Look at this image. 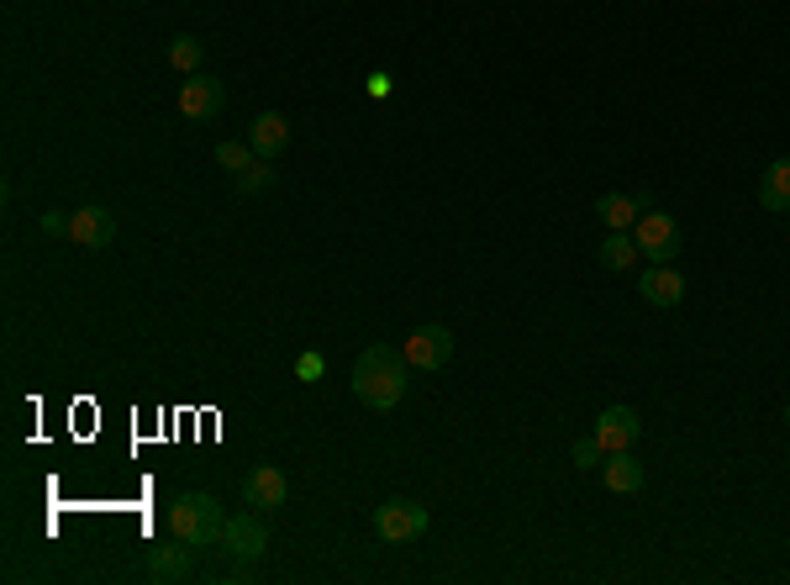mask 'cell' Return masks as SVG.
I'll return each instance as SVG.
<instances>
[{"label":"cell","instance_id":"1","mask_svg":"<svg viewBox=\"0 0 790 585\" xmlns=\"http://www.w3.org/2000/svg\"><path fill=\"white\" fill-rule=\"evenodd\" d=\"M411 386V365L401 348H385V343H369L359 359H354V396H359L369 412H390L401 407V396Z\"/></svg>","mask_w":790,"mask_h":585},{"label":"cell","instance_id":"2","mask_svg":"<svg viewBox=\"0 0 790 585\" xmlns=\"http://www.w3.org/2000/svg\"><path fill=\"white\" fill-rule=\"evenodd\" d=\"M164 517H169V533L185 538V543H195V549L221 543V528H227V517H221V507H216V496H206V490H185V496H174Z\"/></svg>","mask_w":790,"mask_h":585},{"label":"cell","instance_id":"3","mask_svg":"<svg viewBox=\"0 0 790 585\" xmlns=\"http://www.w3.org/2000/svg\"><path fill=\"white\" fill-rule=\"evenodd\" d=\"M428 507L422 501H407V496H390L375 507V538L380 543H416V538L428 533Z\"/></svg>","mask_w":790,"mask_h":585},{"label":"cell","instance_id":"4","mask_svg":"<svg viewBox=\"0 0 790 585\" xmlns=\"http://www.w3.org/2000/svg\"><path fill=\"white\" fill-rule=\"evenodd\" d=\"M632 243L643 253L648 264H674V253H680V221L670 212H643V217L632 221Z\"/></svg>","mask_w":790,"mask_h":585},{"label":"cell","instance_id":"5","mask_svg":"<svg viewBox=\"0 0 790 585\" xmlns=\"http://www.w3.org/2000/svg\"><path fill=\"white\" fill-rule=\"evenodd\" d=\"M401 354H407L411 369L432 375V369H443L448 359H454V333H448V327H437V322H428V327H416V333H411Z\"/></svg>","mask_w":790,"mask_h":585},{"label":"cell","instance_id":"6","mask_svg":"<svg viewBox=\"0 0 790 585\" xmlns=\"http://www.w3.org/2000/svg\"><path fill=\"white\" fill-rule=\"evenodd\" d=\"M227 106V90H221V79L212 74H185V85H180V117L185 122H212L216 111Z\"/></svg>","mask_w":790,"mask_h":585},{"label":"cell","instance_id":"7","mask_svg":"<svg viewBox=\"0 0 790 585\" xmlns=\"http://www.w3.org/2000/svg\"><path fill=\"white\" fill-rule=\"evenodd\" d=\"M221 549L232 554V560L253 564L269 549V528H263V512H238L227 517V528H221Z\"/></svg>","mask_w":790,"mask_h":585},{"label":"cell","instance_id":"8","mask_svg":"<svg viewBox=\"0 0 790 585\" xmlns=\"http://www.w3.org/2000/svg\"><path fill=\"white\" fill-rule=\"evenodd\" d=\"M290 496V480L285 469H274V464H253L248 475H242V501L253 507V512H280Z\"/></svg>","mask_w":790,"mask_h":585},{"label":"cell","instance_id":"9","mask_svg":"<svg viewBox=\"0 0 790 585\" xmlns=\"http://www.w3.org/2000/svg\"><path fill=\"white\" fill-rule=\"evenodd\" d=\"M191 570H195V543H185V538L169 533L164 543L148 549V575L153 581H191Z\"/></svg>","mask_w":790,"mask_h":585},{"label":"cell","instance_id":"10","mask_svg":"<svg viewBox=\"0 0 790 585\" xmlns=\"http://www.w3.org/2000/svg\"><path fill=\"white\" fill-rule=\"evenodd\" d=\"M64 238L79 248H111L117 243V217L106 206H79V212H69V232Z\"/></svg>","mask_w":790,"mask_h":585},{"label":"cell","instance_id":"11","mask_svg":"<svg viewBox=\"0 0 790 585\" xmlns=\"http://www.w3.org/2000/svg\"><path fill=\"white\" fill-rule=\"evenodd\" d=\"M596 443L606 448V454H617V448H632L638 443V433H643V422H638V412L632 407H606V412L596 416Z\"/></svg>","mask_w":790,"mask_h":585},{"label":"cell","instance_id":"12","mask_svg":"<svg viewBox=\"0 0 790 585\" xmlns=\"http://www.w3.org/2000/svg\"><path fill=\"white\" fill-rule=\"evenodd\" d=\"M638 291H643L648 306L670 312V306H680V301H685V280H680V269H674V264H648L643 274H638Z\"/></svg>","mask_w":790,"mask_h":585},{"label":"cell","instance_id":"13","mask_svg":"<svg viewBox=\"0 0 790 585\" xmlns=\"http://www.w3.org/2000/svg\"><path fill=\"white\" fill-rule=\"evenodd\" d=\"M248 143H253V153H259V159H269V164H274V159L290 148V122L280 117V111H263V117H253V127H248Z\"/></svg>","mask_w":790,"mask_h":585},{"label":"cell","instance_id":"14","mask_svg":"<svg viewBox=\"0 0 790 585\" xmlns=\"http://www.w3.org/2000/svg\"><path fill=\"white\" fill-rule=\"evenodd\" d=\"M600 480H606V490H617V496H638V490H643V464L632 459V448H617V454H606V464H600Z\"/></svg>","mask_w":790,"mask_h":585},{"label":"cell","instance_id":"15","mask_svg":"<svg viewBox=\"0 0 790 585\" xmlns=\"http://www.w3.org/2000/svg\"><path fill=\"white\" fill-rule=\"evenodd\" d=\"M759 206L765 212H790V159L769 164L765 180H759Z\"/></svg>","mask_w":790,"mask_h":585},{"label":"cell","instance_id":"16","mask_svg":"<svg viewBox=\"0 0 790 585\" xmlns=\"http://www.w3.org/2000/svg\"><path fill=\"white\" fill-rule=\"evenodd\" d=\"M596 217L606 221L612 232H632V221L643 217V212H638V201H632V195H600V201H596Z\"/></svg>","mask_w":790,"mask_h":585},{"label":"cell","instance_id":"17","mask_svg":"<svg viewBox=\"0 0 790 585\" xmlns=\"http://www.w3.org/2000/svg\"><path fill=\"white\" fill-rule=\"evenodd\" d=\"M638 259H643V253H638V243H632V232H612V238L600 243V269H612V274L632 269Z\"/></svg>","mask_w":790,"mask_h":585},{"label":"cell","instance_id":"18","mask_svg":"<svg viewBox=\"0 0 790 585\" xmlns=\"http://www.w3.org/2000/svg\"><path fill=\"white\" fill-rule=\"evenodd\" d=\"M201 53H206V43H201V37H191V32H180V37L169 43V64H174L180 74H195V69H201Z\"/></svg>","mask_w":790,"mask_h":585},{"label":"cell","instance_id":"19","mask_svg":"<svg viewBox=\"0 0 790 585\" xmlns=\"http://www.w3.org/2000/svg\"><path fill=\"white\" fill-rule=\"evenodd\" d=\"M232 180H238V195H259L274 185V170H269V159H253V164L242 174H232Z\"/></svg>","mask_w":790,"mask_h":585},{"label":"cell","instance_id":"20","mask_svg":"<svg viewBox=\"0 0 790 585\" xmlns=\"http://www.w3.org/2000/svg\"><path fill=\"white\" fill-rule=\"evenodd\" d=\"M253 159H259V153H253V143H216V164H221V170L242 174Z\"/></svg>","mask_w":790,"mask_h":585},{"label":"cell","instance_id":"21","mask_svg":"<svg viewBox=\"0 0 790 585\" xmlns=\"http://www.w3.org/2000/svg\"><path fill=\"white\" fill-rule=\"evenodd\" d=\"M600 459H606V448H600V443H596V433H591V438H580V443H575V464H580V469H596Z\"/></svg>","mask_w":790,"mask_h":585},{"label":"cell","instance_id":"22","mask_svg":"<svg viewBox=\"0 0 790 585\" xmlns=\"http://www.w3.org/2000/svg\"><path fill=\"white\" fill-rule=\"evenodd\" d=\"M295 375H301V380H316V375H322V359H316V354H301Z\"/></svg>","mask_w":790,"mask_h":585},{"label":"cell","instance_id":"23","mask_svg":"<svg viewBox=\"0 0 790 585\" xmlns=\"http://www.w3.org/2000/svg\"><path fill=\"white\" fill-rule=\"evenodd\" d=\"M43 232H69V217H58V212H43Z\"/></svg>","mask_w":790,"mask_h":585},{"label":"cell","instance_id":"24","mask_svg":"<svg viewBox=\"0 0 790 585\" xmlns=\"http://www.w3.org/2000/svg\"><path fill=\"white\" fill-rule=\"evenodd\" d=\"M369 96H390V74H375V79H369Z\"/></svg>","mask_w":790,"mask_h":585},{"label":"cell","instance_id":"25","mask_svg":"<svg viewBox=\"0 0 790 585\" xmlns=\"http://www.w3.org/2000/svg\"><path fill=\"white\" fill-rule=\"evenodd\" d=\"M786 422H790V407H786Z\"/></svg>","mask_w":790,"mask_h":585}]
</instances>
